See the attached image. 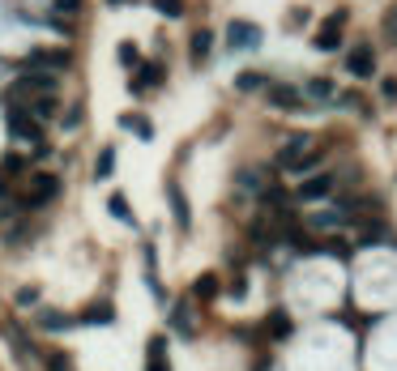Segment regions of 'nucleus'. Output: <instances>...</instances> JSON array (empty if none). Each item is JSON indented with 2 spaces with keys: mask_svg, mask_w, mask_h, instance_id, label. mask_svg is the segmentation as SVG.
Instances as JSON below:
<instances>
[{
  "mask_svg": "<svg viewBox=\"0 0 397 371\" xmlns=\"http://www.w3.org/2000/svg\"><path fill=\"white\" fill-rule=\"evenodd\" d=\"M9 350H13L21 363L35 359V350H30V341H26V333H21V329H9Z\"/></svg>",
  "mask_w": 397,
  "mask_h": 371,
  "instance_id": "f3484780",
  "label": "nucleus"
},
{
  "mask_svg": "<svg viewBox=\"0 0 397 371\" xmlns=\"http://www.w3.org/2000/svg\"><path fill=\"white\" fill-rule=\"evenodd\" d=\"M192 294H196V299H214V294H218V278L214 274H201V278L192 282Z\"/></svg>",
  "mask_w": 397,
  "mask_h": 371,
  "instance_id": "412c9836",
  "label": "nucleus"
},
{
  "mask_svg": "<svg viewBox=\"0 0 397 371\" xmlns=\"http://www.w3.org/2000/svg\"><path fill=\"white\" fill-rule=\"evenodd\" d=\"M154 5H158L163 17H180L184 13V0H154Z\"/></svg>",
  "mask_w": 397,
  "mask_h": 371,
  "instance_id": "a878e982",
  "label": "nucleus"
},
{
  "mask_svg": "<svg viewBox=\"0 0 397 371\" xmlns=\"http://www.w3.org/2000/svg\"><path fill=\"white\" fill-rule=\"evenodd\" d=\"M290 333H295L290 316H286V312H269V337H274V341H286Z\"/></svg>",
  "mask_w": 397,
  "mask_h": 371,
  "instance_id": "ddd939ff",
  "label": "nucleus"
},
{
  "mask_svg": "<svg viewBox=\"0 0 397 371\" xmlns=\"http://www.w3.org/2000/svg\"><path fill=\"white\" fill-rule=\"evenodd\" d=\"M30 60H35V64H47V68H68V64H73V56H68V52H43V47H39Z\"/></svg>",
  "mask_w": 397,
  "mask_h": 371,
  "instance_id": "6ab92c4d",
  "label": "nucleus"
},
{
  "mask_svg": "<svg viewBox=\"0 0 397 371\" xmlns=\"http://www.w3.org/2000/svg\"><path fill=\"white\" fill-rule=\"evenodd\" d=\"M120 124H124V129H129V133H137L141 141H154V124L145 120V115H124Z\"/></svg>",
  "mask_w": 397,
  "mask_h": 371,
  "instance_id": "dca6fc26",
  "label": "nucleus"
},
{
  "mask_svg": "<svg viewBox=\"0 0 397 371\" xmlns=\"http://www.w3.org/2000/svg\"><path fill=\"white\" fill-rule=\"evenodd\" d=\"M304 154H308V137H290L282 150H278V167H295Z\"/></svg>",
  "mask_w": 397,
  "mask_h": 371,
  "instance_id": "9d476101",
  "label": "nucleus"
},
{
  "mask_svg": "<svg viewBox=\"0 0 397 371\" xmlns=\"http://www.w3.org/2000/svg\"><path fill=\"white\" fill-rule=\"evenodd\" d=\"M56 13H64V17L82 13V0H56Z\"/></svg>",
  "mask_w": 397,
  "mask_h": 371,
  "instance_id": "c85d7f7f",
  "label": "nucleus"
},
{
  "mask_svg": "<svg viewBox=\"0 0 397 371\" xmlns=\"http://www.w3.org/2000/svg\"><path fill=\"white\" fill-rule=\"evenodd\" d=\"M235 86H239V90H261V86H269V82L261 77V73H243V77H239Z\"/></svg>",
  "mask_w": 397,
  "mask_h": 371,
  "instance_id": "bb28decb",
  "label": "nucleus"
},
{
  "mask_svg": "<svg viewBox=\"0 0 397 371\" xmlns=\"http://www.w3.org/2000/svg\"><path fill=\"white\" fill-rule=\"evenodd\" d=\"M308 94L320 98V103H329V98H333V82H329V77H312V82H308Z\"/></svg>",
  "mask_w": 397,
  "mask_h": 371,
  "instance_id": "5701e85b",
  "label": "nucleus"
},
{
  "mask_svg": "<svg viewBox=\"0 0 397 371\" xmlns=\"http://www.w3.org/2000/svg\"><path fill=\"white\" fill-rule=\"evenodd\" d=\"M111 167H116V150H111V145H107V150L98 154V167H94V180H107V175H111Z\"/></svg>",
  "mask_w": 397,
  "mask_h": 371,
  "instance_id": "b1692460",
  "label": "nucleus"
},
{
  "mask_svg": "<svg viewBox=\"0 0 397 371\" xmlns=\"http://www.w3.org/2000/svg\"><path fill=\"white\" fill-rule=\"evenodd\" d=\"M56 192H60V180L56 175H35L30 180V192H26V205H43V201H52Z\"/></svg>",
  "mask_w": 397,
  "mask_h": 371,
  "instance_id": "39448f33",
  "label": "nucleus"
},
{
  "mask_svg": "<svg viewBox=\"0 0 397 371\" xmlns=\"http://www.w3.org/2000/svg\"><path fill=\"white\" fill-rule=\"evenodd\" d=\"M107 209H111L120 222H129V227H137V218H133V209H129V196H124V192H111V196H107Z\"/></svg>",
  "mask_w": 397,
  "mask_h": 371,
  "instance_id": "4468645a",
  "label": "nucleus"
},
{
  "mask_svg": "<svg viewBox=\"0 0 397 371\" xmlns=\"http://www.w3.org/2000/svg\"><path fill=\"white\" fill-rule=\"evenodd\" d=\"M68 325H73L68 312H56V307H43V312H39V329H47V333H60V329H68Z\"/></svg>",
  "mask_w": 397,
  "mask_h": 371,
  "instance_id": "9b49d317",
  "label": "nucleus"
},
{
  "mask_svg": "<svg viewBox=\"0 0 397 371\" xmlns=\"http://www.w3.org/2000/svg\"><path fill=\"white\" fill-rule=\"evenodd\" d=\"M167 201H171V213H176V222L188 231V222H192V213H188V201H184V192H180V184H167Z\"/></svg>",
  "mask_w": 397,
  "mask_h": 371,
  "instance_id": "1a4fd4ad",
  "label": "nucleus"
},
{
  "mask_svg": "<svg viewBox=\"0 0 397 371\" xmlns=\"http://www.w3.org/2000/svg\"><path fill=\"white\" fill-rule=\"evenodd\" d=\"M227 43L235 47V52H252V47L261 43V26H252V21H231V26H227Z\"/></svg>",
  "mask_w": 397,
  "mask_h": 371,
  "instance_id": "f03ea898",
  "label": "nucleus"
},
{
  "mask_svg": "<svg viewBox=\"0 0 397 371\" xmlns=\"http://www.w3.org/2000/svg\"><path fill=\"white\" fill-rule=\"evenodd\" d=\"M338 43H342V13L329 17L325 26L316 30V47H320V52H338Z\"/></svg>",
  "mask_w": 397,
  "mask_h": 371,
  "instance_id": "6e6552de",
  "label": "nucleus"
},
{
  "mask_svg": "<svg viewBox=\"0 0 397 371\" xmlns=\"http://www.w3.org/2000/svg\"><path fill=\"white\" fill-rule=\"evenodd\" d=\"M346 68H351L355 77H371V73H376V56H371V47H355V52L346 56Z\"/></svg>",
  "mask_w": 397,
  "mask_h": 371,
  "instance_id": "0eeeda50",
  "label": "nucleus"
},
{
  "mask_svg": "<svg viewBox=\"0 0 397 371\" xmlns=\"http://www.w3.org/2000/svg\"><path fill=\"white\" fill-rule=\"evenodd\" d=\"M82 320H86V325H111V320H116V307L103 299V303H94V307H90Z\"/></svg>",
  "mask_w": 397,
  "mask_h": 371,
  "instance_id": "a211bd4d",
  "label": "nucleus"
},
{
  "mask_svg": "<svg viewBox=\"0 0 397 371\" xmlns=\"http://www.w3.org/2000/svg\"><path fill=\"white\" fill-rule=\"evenodd\" d=\"M265 90H269V103L278 111H304V94L295 86H265Z\"/></svg>",
  "mask_w": 397,
  "mask_h": 371,
  "instance_id": "7ed1b4c3",
  "label": "nucleus"
},
{
  "mask_svg": "<svg viewBox=\"0 0 397 371\" xmlns=\"http://www.w3.org/2000/svg\"><path fill=\"white\" fill-rule=\"evenodd\" d=\"M5 171H13V175H21V171H26V158H17V154H9V158H5Z\"/></svg>",
  "mask_w": 397,
  "mask_h": 371,
  "instance_id": "2f4dec72",
  "label": "nucleus"
},
{
  "mask_svg": "<svg viewBox=\"0 0 397 371\" xmlns=\"http://www.w3.org/2000/svg\"><path fill=\"white\" fill-rule=\"evenodd\" d=\"M47 371H68V354H64V350H56L52 359H47Z\"/></svg>",
  "mask_w": 397,
  "mask_h": 371,
  "instance_id": "c756f323",
  "label": "nucleus"
},
{
  "mask_svg": "<svg viewBox=\"0 0 397 371\" xmlns=\"http://www.w3.org/2000/svg\"><path fill=\"white\" fill-rule=\"evenodd\" d=\"M239 188H261V175L257 171H239Z\"/></svg>",
  "mask_w": 397,
  "mask_h": 371,
  "instance_id": "7c9ffc66",
  "label": "nucleus"
},
{
  "mask_svg": "<svg viewBox=\"0 0 397 371\" xmlns=\"http://www.w3.org/2000/svg\"><path fill=\"white\" fill-rule=\"evenodd\" d=\"M35 303H39V290L35 286H21L17 290V307H35Z\"/></svg>",
  "mask_w": 397,
  "mask_h": 371,
  "instance_id": "cd10ccee",
  "label": "nucleus"
},
{
  "mask_svg": "<svg viewBox=\"0 0 397 371\" xmlns=\"http://www.w3.org/2000/svg\"><path fill=\"white\" fill-rule=\"evenodd\" d=\"M56 90V82L47 77V73H26V77H17L13 82V94L21 98V94H52Z\"/></svg>",
  "mask_w": 397,
  "mask_h": 371,
  "instance_id": "20e7f679",
  "label": "nucleus"
},
{
  "mask_svg": "<svg viewBox=\"0 0 397 371\" xmlns=\"http://www.w3.org/2000/svg\"><path fill=\"white\" fill-rule=\"evenodd\" d=\"M111 5H120V0H111Z\"/></svg>",
  "mask_w": 397,
  "mask_h": 371,
  "instance_id": "473e14b6",
  "label": "nucleus"
},
{
  "mask_svg": "<svg viewBox=\"0 0 397 371\" xmlns=\"http://www.w3.org/2000/svg\"><path fill=\"white\" fill-rule=\"evenodd\" d=\"M145 82H150V86H158V82H163V68H158V64H150V68H141V77L133 82V90H145Z\"/></svg>",
  "mask_w": 397,
  "mask_h": 371,
  "instance_id": "393cba45",
  "label": "nucleus"
},
{
  "mask_svg": "<svg viewBox=\"0 0 397 371\" xmlns=\"http://www.w3.org/2000/svg\"><path fill=\"white\" fill-rule=\"evenodd\" d=\"M145 371H171V363H167V337H150V363H145Z\"/></svg>",
  "mask_w": 397,
  "mask_h": 371,
  "instance_id": "f8f14e48",
  "label": "nucleus"
},
{
  "mask_svg": "<svg viewBox=\"0 0 397 371\" xmlns=\"http://www.w3.org/2000/svg\"><path fill=\"white\" fill-rule=\"evenodd\" d=\"M346 222H351V209H329V213H316L312 218V227H346Z\"/></svg>",
  "mask_w": 397,
  "mask_h": 371,
  "instance_id": "aec40b11",
  "label": "nucleus"
},
{
  "mask_svg": "<svg viewBox=\"0 0 397 371\" xmlns=\"http://www.w3.org/2000/svg\"><path fill=\"white\" fill-rule=\"evenodd\" d=\"M9 133L17 137V141H43V124L26 111V107H9Z\"/></svg>",
  "mask_w": 397,
  "mask_h": 371,
  "instance_id": "f257e3e1",
  "label": "nucleus"
},
{
  "mask_svg": "<svg viewBox=\"0 0 397 371\" xmlns=\"http://www.w3.org/2000/svg\"><path fill=\"white\" fill-rule=\"evenodd\" d=\"M171 329L180 337H192V316H188V303H176L171 307Z\"/></svg>",
  "mask_w": 397,
  "mask_h": 371,
  "instance_id": "2eb2a0df",
  "label": "nucleus"
},
{
  "mask_svg": "<svg viewBox=\"0 0 397 371\" xmlns=\"http://www.w3.org/2000/svg\"><path fill=\"white\" fill-rule=\"evenodd\" d=\"M329 192H333V175H312L299 184V201H325Z\"/></svg>",
  "mask_w": 397,
  "mask_h": 371,
  "instance_id": "423d86ee",
  "label": "nucleus"
},
{
  "mask_svg": "<svg viewBox=\"0 0 397 371\" xmlns=\"http://www.w3.org/2000/svg\"><path fill=\"white\" fill-rule=\"evenodd\" d=\"M210 47H214V35H210V30H196V35H192V60H205Z\"/></svg>",
  "mask_w": 397,
  "mask_h": 371,
  "instance_id": "4be33fe9",
  "label": "nucleus"
}]
</instances>
